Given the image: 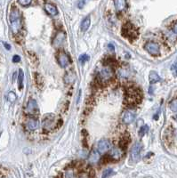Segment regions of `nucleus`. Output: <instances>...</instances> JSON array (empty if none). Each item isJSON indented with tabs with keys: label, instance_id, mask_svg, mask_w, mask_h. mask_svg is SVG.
Listing matches in <instances>:
<instances>
[{
	"label": "nucleus",
	"instance_id": "bb28decb",
	"mask_svg": "<svg viewBox=\"0 0 177 178\" xmlns=\"http://www.w3.org/2000/svg\"><path fill=\"white\" fill-rule=\"evenodd\" d=\"M32 0H18V3L22 6H28L30 5Z\"/></svg>",
	"mask_w": 177,
	"mask_h": 178
},
{
	"label": "nucleus",
	"instance_id": "c85d7f7f",
	"mask_svg": "<svg viewBox=\"0 0 177 178\" xmlns=\"http://www.w3.org/2000/svg\"><path fill=\"white\" fill-rule=\"evenodd\" d=\"M20 61H21V57L19 56V55H14V57H13V62H20Z\"/></svg>",
	"mask_w": 177,
	"mask_h": 178
},
{
	"label": "nucleus",
	"instance_id": "dca6fc26",
	"mask_svg": "<svg viewBox=\"0 0 177 178\" xmlns=\"http://www.w3.org/2000/svg\"><path fill=\"white\" fill-rule=\"evenodd\" d=\"M45 10L51 16H55V15L58 14V9L53 4H45Z\"/></svg>",
	"mask_w": 177,
	"mask_h": 178
},
{
	"label": "nucleus",
	"instance_id": "5701e85b",
	"mask_svg": "<svg viewBox=\"0 0 177 178\" xmlns=\"http://www.w3.org/2000/svg\"><path fill=\"white\" fill-rule=\"evenodd\" d=\"M112 174H113V170L111 168L104 170V172L102 173V178H109Z\"/></svg>",
	"mask_w": 177,
	"mask_h": 178
},
{
	"label": "nucleus",
	"instance_id": "393cba45",
	"mask_svg": "<svg viewBox=\"0 0 177 178\" xmlns=\"http://www.w3.org/2000/svg\"><path fill=\"white\" fill-rule=\"evenodd\" d=\"M169 105H170V109H171V110H173L174 112H176V110H177V109H176L177 108V100L175 99H175H174L172 102H170V104H169Z\"/></svg>",
	"mask_w": 177,
	"mask_h": 178
},
{
	"label": "nucleus",
	"instance_id": "cd10ccee",
	"mask_svg": "<svg viewBox=\"0 0 177 178\" xmlns=\"http://www.w3.org/2000/svg\"><path fill=\"white\" fill-rule=\"evenodd\" d=\"M128 142H129V137L123 138V139L121 140V142H120V146H121V148H125V147H127Z\"/></svg>",
	"mask_w": 177,
	"mask_h": 178
},
{
	"label": "nucleus",
	"instance_id": "6e6552de",
	"mask_svg": "<svg viewBox=\"0 0 177 178\" xmlns=\"http://www.w3.org/2000/svg\"><path fill=\"white\" fill-rule=\"evenodd\" d=\"M57 61H58V63H59L60 66L61 68H66L68 65H69L70 62H71L69 56L64 52H60L59 53H58Z\"/></svg>",
	"mask_w": 177,
	"mask_h": 178
},
{
	"label": "nucleus",
	"instance_id": "c756f323",
	"mask_svg": "<svg viewBox=\"0 0 177 178\" xmlns=\"http://www.w3.org/2000/svg\"><path fill=\"white\" fill-rule=\"evenodd\" d=\"M85 1H86V0H81V1L79 2V4H78V7H79V8H82V7L84 6V5L85 4Z\"/></svg>",
	"mask_w": 177,
	"mask_h": 178
},
{
	"label": "nucleus",
	"instance_id": "7ed1b4c3",
	"mask_svg": "<svg viewBox=\"0 0 177 178\" xmlns=\"http://www.w3.org/2000/svg\"><path fill=\"white\" fill-rule=\"evenodd\" d=\"M122 35L130 41H134L138 37V31L133 24L127 22L122 28Z\"/></svg>",
	"mask_w": 177,
	"mask_h": 178
},
{
	"label": "nucleus",
	"instance_id": "a211bd4d",
	"mask_svg": "<svg viewBox=\"0 0 177 178\" xmlns=\"http://www.w3.org/2000/svg\"><path fill=\"white\" fill-rule=\"evenodd\" d=\"M149 79H150V83H151V84H155V83H158V82L161 81V77H159V75L157 72H155V71H151V72L150 73Z\"/></svg>",
	"mask_w": 177,
	"mask_h": 178
},
{
	"label": "nucleus",
	"instance_id": "412c9836",
	"mask_svg": "<svg viewBox=\"0 0 177 178\" xmlns=\"http://www.w3.org/2000/svg\"><path fill=\"white\" fill-rule=\"evenodd\" d=\"M100 153L98 152H95V151H93L91 152L90 154V156H89V162L90 163H96L97 161L100 160V155H99Z\"/></svg>",
	"mask_w": 177,
	"mask_h": 178
},
{
	"label": "nucleus",
	"instance_id": "7c9ffc66",
	"mask_svg": "<svg viewBox=\"0 0 177 178\" xmlns=\"http://www.w3.org/2000/svg\"><path fill=\"white\" fill-rule=\"evenodd\" d=\"M173 70H174L175 75V73H176V63H174V65H173Z\"/></svg>",
	"mask_w": 177,
	"mask_h": 178
},
{
	"label": "nucleus",
	"instance_id": "6ab92c4d",
	"mask_svg": "<svg viewBox=\"0 0 177 178\" xmlns=\"http://www.w3.org/2000/svg\"><path fill=\"white\" fill-rule=\"evenodd\" d=\"M90 23H91L90 17L87 16V17L85 18L84 20L82 21V22H81V25H80L81 30H82V31H86V30L89 29V27H90Z\"/></svg>",
	"mask_w": 177,
	"mask_h": 178
},
{
	"label": "nucleus",
	"instance_id": "a878e982",
	"mask_svg": "<svg viewBox=\"0 0 177 178\" xmlns=\"http://www.w3.org/2000/svg\"><path fill=\"white\" fill-rule=\"evenodd\" d=\"M148 131H149V127L145 125V126H143V127H141V129H140V131H139V134H140L141 136H144Z\"/></svg>",
	"mask_w": 177,
	"mask_h": 178
},
{
	"label": "nucleus",
	"instance_id": "b1692460",
	"mask_svg": "<svg viewBox=\"0 0 177 178\" xmlns=\"http://www.w3.org/2000/svg\"><path fill=\"white\" fill-rule=\"evenodd\" d=\"M7 99H8V101L10 102H15V100H16V94H15V93L9 92L8 95H7Z\"/></svg>",
	"mask_w": 177,
	"mask_h": 178
},
{
	"label": "nucleus",
	"instance_id": "9b49d317",
	"mask_svg": "<svg viewBox=\"0 0 177 178\" xmlns=\"http://www.w3.org/2000/svg\"><path fill=\"white\" fill-rule=\"evenodd\" d=\"M110 144L109 141L107 140H101L98 142L97 144V151L98 152L101 154H104L108 151H110Z\"/></svg>",
	"mask_w": 177,
	"mask_h": 178
},
{
	"label": "nucleus",
	"instance_id": "4be33fe9",
	"mask_svg": "<svg viewBox=\"0 0 177 178\" xmlns=\"http://www.w3.org/2000/svg\"><path fill=\"white\" fill-rule=\"evenodd\" d=\"M89 60H90V57H89V55H88V54H82V55H80V56H79V58H78L79 62H80V63H82V64H84L85 62L88 61Z\"/></svg>",
	"mask_w": 177,
	"mask_h": 178
},
{
	"label": "nucleus",
	"instance_id": "f3484780",
	"mask_svg": "<svg viewBox=\"0 0 177 178\" xmlns=\"http://www.w3.org/2000/svg\"><path fill=\"white\" fill-rule=\"evenodd\" d=\"M114 6L117 12H123L127 8V0H114Z\"/></svg>",
	"mask_w": 177,
	"mask_h": 178
},
{
	"label": "nucleus",
	"instance_id": "2eb2a0df",
	"mask_svg": "<svg viewBox=\"0 0 177 178\" xmlns=\"http://www.w3.org/2000/svg\"><path fill=\"white\" fill-rule=\"evenodd\" d=\"M76 78L77 76L76 74H75V72L72 71V70H69L67 73L65 74L64 81L68 85H71V84H73L76 81Z\"/></svg>",
	"mask_w": 177,
	"mask_h": 178
},
{
	"label": "nucleus",
	"instance_id": "f03ea898",
	"mask_svg": "<svg viewBox=\"0 0 177 178\" xmlns=\"http://www.w3.org/2000/svg\"><path fill=\"white\" fill-rule=\"evenodd\" d=\"M58 127V119L53 114H46L43 118V129L46 132L51 131Z\"/></svg>",
	"mask_w": 177,
	"mask_h": 178
},
{
	"label": "nucleus",
	"instance_id": "2f4dec72",
	"mask_svg": "<svg viewBox=\"0 0 177 178\" xmlns=\"http://www.w3.org/2000/svg\"><path fill=\"white\" fill-rule=\"evenodd\" d=\"M4 45H5V46L6 47V49H7V50H10V49H11V45H10L6 44V43H5Z\"/></svg>",
	"mask_w": 177,
	"mask_h": 178
},
{
	"label": "nucleus",
	"instance_id": "9d476101",
	"mask_svg": "<svg viewBox=\"0 0 177 178\" xmlns=\"http://www.w3.org/2000/svg\"><path fill=\"white\" fill-rule=\"evenodd\" d=\"M65 38H66V34L63 31H59L53 40V45L55 48H59L63 45Z\"/></svg>",
	"mask_w": 177,
	"mask_h": 178
},
{
	"label": "nucleus",
	"instance_id": "20e7f679",
	"mask_svg": "<svg viewBox=\"0 0 177 178\" xmlns=\"http://www.w3.org/2000/svg\"><path fill=\"white\" fill-rule=\"evenodd\" d=\"M142 100L141 92L135 88H129L126 93V101L128 104H137Z\"/></svg>",
	"mask_w": 177,
	"mask_h": 178
},
{
	"label": "nucleus",
	"instance_id": "f8f14e48",
	"mask_svg": "<svg viewBox=\"0 0 177 178\" xmlns=\"http://www.w3.org/2000/svg\"><path fill=\"white\" fill-rule=\"evenodd\" d=\"M38 125H39V123H38V121L36 119H28L26 120L25 124H24L26 129L28 131H30V132L31 131H35L36 129H37Z\"/></svg>",
	"mask_w": 177,
	"mask_h": 178
},
{
	"label": "nucleus",
	"instance_id": "f257e3e1",
	"mask_svg": "<svg viewBox=\"0 0 177 178\" xmlns=\"http://www.w3.org/2000/svg\"><path fill=\"white\" fill-rule=\"evenodd\" d=\"M113 77H114L113 69L110 66H105L98 72L97 79L100 84H107L113 78Z\"/></svg>",
	"mask_w": 177,
	"mask_h": 178
},
{
	"label": "nucleus",
	"instance_id": "ddd939ff",
	"mask_svg": "<svg viewBox=\"0 0 177 178\" xmlns=\"http://www.w3.org/2000/svg\"><path fill=\"white\" fill-rule=\"evenodd\" d=\"M11 27H12V30L14 34L19 33V31L22 30V18H19L16 20L11 21Z\"/></svg>",
	"mask_w": 177,
	"mask_h": 178
},
{
	"label": "nucleus",
	"instance_id": "473e14b6",
	"mask_svg": "<svg viewBox=\"0 0 177 178\" xmlns=\"http://www.w3.org/2000/svg\"><path fill=\"white\" fill-rule=\"evenodd\" d=\"M109 47H110V49H111V50H114V46H113V45H109Z\"/></svg>",
	"mask_w": 177,
	"mask_h": 178
},
{
	"label": "nucleus",
	"instance_id": "1a4fd4ad",
	"mask_svg": "<svg viewBox=\"0 0 177 178\" xmlns=\"http://www.w3.org/2000/svg\"><path fill=\"white\" fill-rule=\"evenodd\" d=\"M38 110V107H37V102H36L34 99H30L27 104H26L25 112L27 114L30 115H34L36 113H37Z\"/></svg>",
	"mask_w": 177,
	"mask_h": 178
},
{
	"label": "nucleus",
	"instance_id": "4468645a",
	"mask_svg": "<svg viewBox=\"0 0 177 178\" xmlns=\"http://www.w3.org/2000/svg\"><path fill=\"white\" fill-rule=\"evenodd\" d=\"M123 155V151L120 148H113L110 152V158L113 160H119Z\"/></svg>",
	"mask_w": 177,
	"mask_h": 178
},
{
	"label": "nucleus",
	"instance_id": "0eeeda50",
	"mask_svg": "<svg viewBox=\"0 0 177 178\" xmlns=\"http://www.w3.org/2000/svg\"><path fill=\"white\" fill-rule=\"evenodd\" d=\"M135 116H136V111L134 109H129L126 110L122 116V122L126 125H129L133 123V121L135 119Z\"/></svg>",
	"mask_w": 177,
	"mask_h": 178
},
{
	"label": "nucleus",
	"instance_id": "39448f33",
	"mask_svg": "<svg viewBox=\"0 0 177 178\" xmlns=\"http://www.w3.org/2000/svg\"><path fill=\"white\" fill-rule=\"evenodd\" d=\"M144 48L152 56H159L160 54V48L158 43L149 41L144 45Z\"/></svg>",
	"mask_w": 177,
	"mask_h": 178
},
{
	"label": "nucleus",
	"instance_id": "423d86ee",
	"mask_svg": "<svg viewBox=\"0 0 177 178\" xmlns=\"http://www.w3.org/2000/svg\"><path fill=\"white\" fill-rule=\"evenodd\" d=\"M142 149L143 146L141 144H135L132 149H131V152H130V158L131 160L133 162H138L141 159V153H142Z\"/></svg>",
	"mask_w": 177,
	"mask_h": 178
},
{
	"label": "nucleus",
	"instance_id": "aec40b11",
	"mask_svg": "<svg viewBox=\"0 0 177 178\" xmlns=\"http://www.w3.org/2000/svg\"><path fill=\"white\" fill-rule=\"evenodd\" d=\"M23 80H24V73L22 69H19V74H18V86L19 89L22 90L23 88Z\"/></svg>",
	"mask_w": 177,
	"mask_h": 178
}]
</instances>
